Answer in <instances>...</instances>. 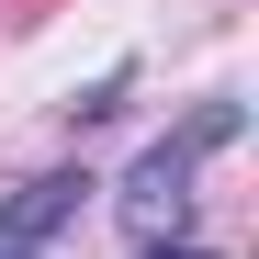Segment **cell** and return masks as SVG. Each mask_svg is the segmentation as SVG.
<instances>
[{
    "label": "cell",
    "instance_id": "6da1fadb",
    "mask_svg": "<svg viewBox=\"0 0 259 259\" xmlns=\"http://www.w3.org/2000/svg\"><path fill=\"white\" fill-rule=\"evenodd\" d=\"M226 136H237V113L214 102V113L192 124V136H169V147H147V158H136V181H124V214H136V226H169V214L192 203V158H203V147H226Z\"/></svg>",
    "mask_w": 259,
    "mask_h": 259
},
{
    "label": "cell",
    "instance_id": "7a4b0ae2",
    "mask_svg": "<svg viewBox=\"0 0 259 259\" xmlns=\"http://www.w3.org/2000/svg\"><path fill=\"white\" fill-rule=\"evenodd\" d=\"M79 203H91V169H46V181H23L12 203H0V259H23L34 237H57Z\"/></svg>",
    "mask_w": 259,
    "mask_h": 259
},
{
    "label": "cell",
    "instance_id": "3957f363",
    "mask_svg": "<svg viewBox=\"0 0 259 259\" xmlns=\"http://www.w3.org/2000/svg\"><path fill=\"white\" fill-rule=\"evenodd\" d=\"M147 259H214V248H147Z\"/></svg>",
    "mask_w": 259,
    "mask_h": 259
}]
</instances>
